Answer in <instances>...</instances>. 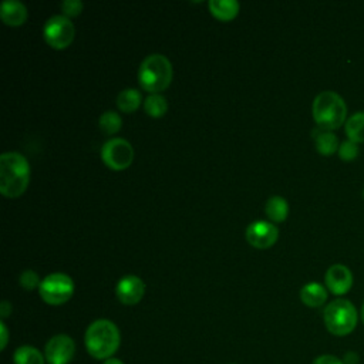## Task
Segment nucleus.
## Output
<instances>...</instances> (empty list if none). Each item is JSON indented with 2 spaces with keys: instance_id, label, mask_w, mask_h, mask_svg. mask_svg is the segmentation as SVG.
<instances>
[{
  "instance_id": "31",
  "label": "nucleus",
  "mask_w": 364,
  "mask_h": 364,
  "mask_svg": "<svg viewBox=\"0 0 364 364\" xmlns=\"http://www.w3.org/2000/svg\"><path fill=\"white\" fill-rule=\"evenodd\" d=\"M363 198H364V191H363Z\"/></svg>"
},
{
  "instance_id": "12",
  "label": "nucleus",
  "mask_w": 364,
  "mask_h": 364,
  "mask_svg": "<svg viewBox=\"0 0 364 364\" xmlns=\"http://www.w3.org/2000/svg\"><path fill=\"white\" fill-rule=\"evenodd\" d=\"M324 283L327 290H330L333 294L343 296L350 291L353 286V273L346 264L336 263L327 269Z\"/></svg>"
},
{
  "instance_id": "20",
  "label": "nucleus",
  "mask_w": 364,
  "mask_h": 364,
  "mask_svg": "<svg viewBox=\"0 0 364 364\" xmlns=\"http://www.w3.org/2000/svg\"><path fill=\"white\" fill-rule=\"evenodd\" d=\"M14 364H44L46 357L33 346H20L13 355Z\"/></svg>"
},
{
  "instance_id": "14",
  "label": "nucleus",
  "mask_w": 364,
  "mask_h": 364,
  "mask_svg": "<svg viewBox=\"0 0 364 364\" xmlns=\"http://www.w3.org/2000/svg\"><path fill=\"white\" fill-rule=\"evenodd\" d=\"M300 300L307 307H320L327 300V287L317 282L306 283L300 289Z\"/></svg>"
},
{
  "instance_id": "3",
  "label": "nucleus",
  "mask_w": 364,
  "mask_h": 364,
  "mask_svg": "<svg viewBox=\"0 0 364 364\" xmlns=\"http://www.w3.org/2000/svg\"><path fill=\"white\" fill-rule=\"evenodd\" d=\"M311 112L317 127L326 131L337 129L347 121V104L336 91L318 92L313 100Z\"/></svg>"
},
{
  "instance_id": "25",
  "label": "nucleus",
  "mask_w": 364,
  "mask_h": 364,
  "mask_svg": "<svg viewBox=\"0 0 364 364\" xmlns=\"http://www.w3.org/2000/svg\"><path fill=\"white\" fill-rule=\"evenodd\" d=\"M82 1L80 0H64L61 3V11H63V16L65 17H77L78 14H81L82 11Z\"/></svg>"
},
{
  "instance_id": "24",
  "label": "nucleus",
  "mask_w": 364,
  "mask_h": 364,
  "mask_svg": "<svg viewBox=\"0 0 364 364\" xmlns=\"http://www.w3.org/2000/svg\"><path fill=\"white\" fill-rule=\"evenodd\" d=\"M18 283H20V286H21L23 289H26V290H34L36 287H40L41 280H40L38 274H37L34 270H30V269H28V270H24V272L20 274Z\"/></svg>"
},
{
  "instance_id": "18",
  "label": "nucleus",
  "mask_w": 364,
  "mask_h": 364,
  "mask_svg": "<svg viewBox=\"0 0 364 364\" xmlns=\"http://www.w3.org/2000/svg\"><path fill=\"white\" fill-rule=\"evenodd\" d=\"M344 131L350 141L355 144H363L364 142V111H358L350 115L344 124Z\"/></svg>"
},
{
  "instance_id": "30",
  "label": "nucleus",
  "mask_w": 364,
  "mask_h": 364,
  "mask_svg": "<svg viewBox=\"0 0 364 364\" xmlns=\"http://www.w3.org/2000/svg\"><path fill=\"white\" fill-rule=\"evenodd\" d=\"M360 316H361V321H363V324H364V303H363V306H361V311H360Z\"/></svg>"
},
{
  "instance_id": "8",
  "label": "nucleus",
  "mask_w": 364,
  "mask_h": 364,
  "mask_svg": "<svg viewBox=\"0 0 364 364\" xmlns=\"http://www.w3.org/2000/svg\"><path fill=\"white\" fill-rule=\"evenodd\" d=\"M101 159L112 171L127 169L134 159V148L124 138H111L101 146Z\"/></svg>"
},
{
  "instance_id": "5",
  "label": "nucleus",
  "mask_w": 364,
  "mask_h": 364,
  "mask_svg": "<svg viewBox=\"0 0 364 364\" xmlns=\"http://www.w3.org/2000/svg\"><path fill=\"white\" fill-rule=\"evenodd\" d=\"M323 321L328 333L337 337H344L354 331L358 321V313L350 300L336 299L324 307Z\"/></svg>"
},
{
  "instance_id": "2",
  "label": "nucleus",
  "mask_w": 364,
  "mask_h": 364,
  "mask_svg": "<svg viewBox=\"0 0 364 364\" xmlns=\"http://www.w3.org/2000/svg\"><path fill=\"white\" fill-rule=\"evenodd\" d=\"M121 341L119 330L111 320L98 318L92 321L84 336L88 354L95 360H107L114 355Z\"/></svg>"
},
{
  "instance_id": "1",
  "label": "nucleus",
  "mask_w": 364,
  "mask_h": 364,
  "mask_svg": "<svg viewBox=\"0 0 364 364\" xmlns=\"http://www.w3.org/2000/svg\"><path fill=\"white\" fill-rule=\"evenodd\" d=\"M30 182V165L18 152L10 151L0 156V193L4 198H18Z\"/></svg>"
},
{
  "instance_id": "27",
  "label": "nucleus",
  "mask_w": 364,
  "mask_h": 364,
  "mask_svg": "<svg viewBox=\"0 0 364 364\" xmlns=\"http://www.w3.org/2000/svg\"><path fill=\"white\" fill-rule=\"evenodd\" d=\"M0 333H1V344H0V350H4L6 346H7V341H9V330L4 324V321L1 320L0 321Z\"/></svg>"
},
{
  "instance_id": "6",
  "label": "nucleus",
  "mask_w": 364,
  "mask_h": 364,
  "mask_svg": "<svg viewBox=\"0 0 364 364\" xmlns=\"http://www.w3.org/2000/svg\"><path fill=\"white\" fill-rule=\"evenodd\" d=\"M38 293L43 301H46L47 304L60 306L71 299L74 293V282L65 273H50L41 280Z\"/></svg>"
},
{
  "instance_id": "17",
  "label": "nucleus",
  "mask_w": 364,
  "mask_h": 364,
  "mask_svg": "<svg viewBox=\"0 0 364 364\" xmlns=\"http://www.w3.org/2000/svg\"><path fill=\"white\" fill-rule=\"evenodd\" d=\"M264 212L272 222L274 223L284 222L289 215V203L284 198L279 195L270 196L264 205Z\"/></svg>"
},
{
  "instance_id": "11",
  "label": "nucleus",
  "mask_w": 364,
  "mask_h": 364,
  "mask_svg": "<svg viewBox=\"0 0 364 364\" xmlns=\"http://www.w3.org/2000/svg\"><path fill=\"white\" fill-rule=\"evenodd\" d=\"M144 294H145V283L142 282L141 277L135 274H127L121 277L115 286V296L125 306H132L139 303Z\"/></svg>"
},
{
  "instance_id": "15",
  "label": "nucleus",
  "mask_w": 364,
  "mask_h": 364,
  "mask_svg": "<svg viewBox=\"0 0 364 364\" xmlns=\"http://www.w3.org/2000/svg\"><path fill=\"white\" fill-rule=\"evenodd\" d=\"M311 134H313L314 145L318 154L324 156H330L338 151V146H340L338 138L331 131H326L317 127Z\"/></svg>"
},
{
  "instance_id": "29",
  "label": "nucleus",
  "mask_w": 364,
  "mask_h": 364,
  "mask_svg": "<svg viewBox=\"0 0 364 364\" xmlns=\"http://www.w3.org/2000/svg\"><path fill=\"white\" fill-rule=\"evenodd\" d=\"M102 364H124L119 358H115V357H111V358H107V360H104V363Z\"/></svg>"
},
{
  "instance_id": "7",
  "label": "nucleus",
  "mask_w": 364,
  "mask_h": 364,
  "mask_svg": "<svg viewBox=\"0 0 364 364\" xmlns=\"http://www.w3.org/2000/svg\"><path fill=\"white\" fill-rule=\"evenodd\" d=\"M75 28L71 20L63 14L50 17L43 27V37L46 43L54 50H63L68 47L74 40Z\"/></svg>"
},
{
  "instance_id": "10",
  "label": "nucleus",
  "mask_w": 364,
  "mask_h": 364,
  "mask_svg": "<svg viewBox=\"0 0 364 364\" xmlns=\"http://www.w3.org/2000/svg\"><path fill=\"white\" fill-rule=\"evenodd\" d=\"M279 229L273 222L256 220L246 229V240L256 249H267L277 242Z\"/></svg>"
},
{
  "instance_id": "4",
  "label": "nucleus",
  "mask_w": 364,
  "mask_h": 364,
  "mask_svg": "<svg viewBox=\"0 0 364 364\" xmlns=\"http://www.w3.org/2000/svg\"><path fill=\"white\" fill-rule=\"evenodd\" d=\"M172 64L164 54H149L138 68V82L141 88L151 94L166 90L172 81Z\"/></svg>"
},
{
  "instance_id": "28",
  "label": "nucleus",
  "mask_w": 364,
  "mask_h": 364,
  "mask_svg": "<svg viewBox=\"0 0 364 364\" xmlns=\"http://www.w3.org/2000/svg\"><path fill=\"white\" fill-rule=\"evenodd\" d=\"M10 313H11V304L7 300H3L0 303V316H1V318H6L7 316H10Z\"/></svg>"
},
{
  "instance_id": "9",
  "label": "nucleus",
  "mask_w": 364,
  "mask_h": 364,
  "mask_svg": "<svg viewBox=\"0 0 364 364\" xmlns=\"http://www.w3.org/2000/svg\"><path fill=\"white\" fill-rule=\"evenodd\" d=\"M74 354L75 343L67 334L53 336L44 347V357L48 364H68Z\"/></svg>"
},
{
  "instance_id": "19",
  "label": "nucleus",
  "mask_w": 364,
  "mask_h": 364,
  "mask_svg": "<svg viewBox=\"0 0 364 364\" xmlns=\"http://www.w3.org/2000/svg\"><path fill=\"white\" fill-rule=\"evenodd\" d=\"M141 102H142L141 92L136 91L135 88H125L119 91V94L117 95V107L125 114H131L136 111Z\"/></svg>"
},
{
  "instance_id": "23",
  "label": "nucleus",
  "mask_w": 364,
  "mask_h": 364,
  "mask_svg": "<svg viewBox=\"0 0 364 364\" xmlns=\"http://www.w3.org/2000/svg\"><path fill=\"white\" fill-rule=\"evenodd\" d=\"M337 154H338V156H340L341 161H344V162H351V161H354V159L358 156V154H360V151H358V144H355V142H353V141H350V139H346V141H343V142L340 144Z\"/></svg>"
},
{
  "instance_id": "22",
  "label": "nucleus",
  "mask_w": 364,
  "mask_h": 364,
  "mask_svg": "<svg viewBox=\"0 0 364 364\" xmlns=\"http://www.w3.org/2000/svg\"><path fill=\"white\" fill-rule=\"evenodd\" d=\"M100 129L108 135L117 134L122 127V118L115 111H105L101 114L98 119Z\"/></svg>"
},
{
  "instance_id": "21",
  "label": "nucleus",
  "mask_w": 364,
  "mask_h": 364,
  "mask_svg": "<svg viewBox=\"0 0 364 364\" xmlns=\"http://www.w3.org/2000/svg\"><path fill=\"white\" fill-rule=\"evenodd\" d=\"M145 112L152 118H161L168 111V101L161 94H149L144 101Z\"/></svg>"
},
{
  "instance_id": "16",
  "label": "nucleus",
  "mask_w": 364,
  "mask_h": 364,
  "mask_svg": "<svg viewBox=\"0 0 364 364\" xmlns=\"http://www.w3.org/2000/svg\"><path fill=\"white\" fill-rule=\"evenodd\" d=\"M208 6L212 16L220 21L233 20L237 16L240 9L236 0H210Z\"/></svg>"
},
{
  "instance_id": "13",
  "label": "nucleus",
  "mask_w": 364,
  "mask_h": 364,
  "mask_svg": "<svg viewBox=\"0 0 364 364\" xmlns=\"http://www.w3.org/2000/svg\"><path fill=\"white\" fill-rule=\"evenodd\" d=\"M0 17L6 26L18 27L27 20V7L18 0H4L0 6Z\"/></svg>"
},
{
  "instance_id": "26",
  "label": "nucleus",
  "mask_w": 364,
  "mask_h": 364,
  "mask_svg": "<svg viewBox=\"0 0 364 364\" xmlns=\"http://www.w3.org/2000/svg\"><path fill=\"white\" fill-rule=\"evenodd\" d=\"M311 364H344V361L333 354H321L316 357Z\"/></svg>"
}]
</instances>
